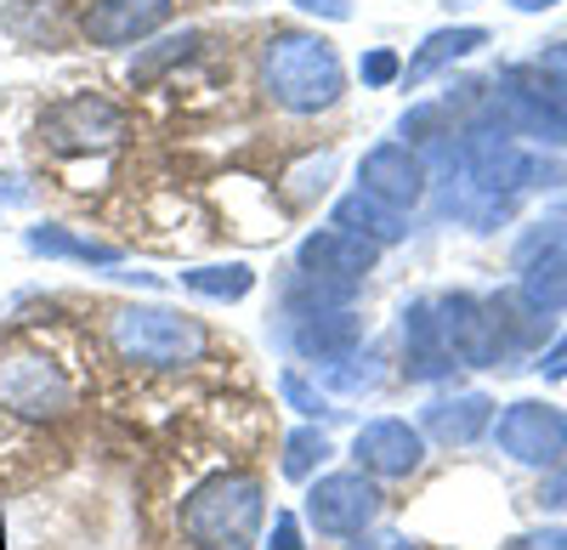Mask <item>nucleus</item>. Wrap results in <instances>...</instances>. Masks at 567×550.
Masks as SVG:
<instances>
[{
    "label": "nucleus",
    "mask_w": 567,
    "mask_h": 550,
    "mask_svg": "<svg viewBox=\"0 0 567 550\" xmlns=\"http://www.w3.org/2000/svg\"><path fill=\"white\" fill-rule=\"evenodd\" d=\"M329 176H336V154H318V159L296 165L284 181H290V194H296V199H312V194H323V188H329Z\"/></svg>",
    "instance_id": "4be33fe9"
},
{
    "label": "nucleus",
    "mask_w": 567,
    "mask_h": 550,
    "mask_svg": "<svg viewBox=\"0 0 567 550\" xmlns=\"http://www.w3.org/2000/svg\"><path fill=\"white\" fill-rule=\"evenodd\" d=\"M523 290H528V301H534L539 312H556V307L567 301V250H545V261L528 267Z\"/></svg>",
    "instance_id": "aec40b11"
},
{
    "label": "nucleus",
    "mask_w": 567,
    "mask_h": 550,
    "mask_svg": "<svg viewBox=\"0 0 567 550\" xmlns=\"http://www.w3.org/2000/svg\"><path fill=\"white\" fill-rule=\"evenodd\" d=\"M40 131L58 154H109L125 136V114H120V103L97 97V91H74V97L45 108Z\"/></svg>",
    "instance_id": "423d86ee"
},
{
    "label": "nucleus",
    "mask_w": 567,
    "mask_h": 550,
    "mask_svg": "<svg viewBox=\"0 0 567 550\" xmlns=\"http://www.w3.org/2000/svg\"><path fill=\"white\" fill-rule=\"evenodd\" d=\"M358 74H363V85H392L403 74V63H398V52H386V45H381V52H369L358 63Z\"/></svg>",
    "instance_id": "b1692460"
},
{
    "label": "nucleus",
    "mask_w": 567,
    "mask_h": 550,
    "mask_svg": "<svg viewBox=\"0 0 567 550\" xmlns=\"http://www.w3.org/2000/svg\"><path fill=\"white\" fill-rule=\"evenodd\" d=\"M301 12H312V18H329V23H347L352 18V0H296Z\"/></svg>",
    "instance_id": "a878e982"
},
{
    "label": "nucleus",
    "mask_w": 567,
    "mask_h": 550,
    "mask_svg": "<svg viewBox=\"0 0 567 550\" xmlns=\"http://www.w3.org/2000/svg\"><path fill=\"white\" fill-rule=\"evenodd\" d=\"M109 341L120 363H136V370H187L210 352V330L176 307H120L109 318Z\"/></svg>",
    "instance_id": "7ed1b4c3"
},
{
    "label": "nucleus",
    "mask_w": 567,
    "mask_h": 550,
    "mask_svg": "<svg viewBox=\"0 0 567 550\" xmlns=\"http://www.w3.org/2000/svg\"><path fill=\"white\" fill-rule=\"evenodd\" d=\"M261 522H267V499L250 471H216L182 506V533L199 550H250Z\"/></svg>",
    "instance_id": "f03ea898"
},
{
    "label": "nucleus",
    "mask_w": 567,
    "mask_h": 550,
    "mask_svg": "<svg viewBox=\"0 0 567 550\" xmlns=\"http://www.w3.org/2000/svg\"><path fill=\"white\" fill-rule=\"evenodd\" d=\"M290 318H296L290 341H296V352L312 357V363H341V357H352V346L363 341V318L347 312V307H318V312H290Z\"/></svg>",
    "instance_id": "f8f14e48"
},
{
    "label": "nucleus",
    "mask_w": 567,
    "mask_h": 550,
    "mask_svg": "<svg viewBox=\"0 0 567 550\" xmlns=\"http://www.w3.org/2000/svg\"><path fill=\"white\" fill-rule=\"evenodd\" d=\"M329 454H336V448H329L323 432H312V426L290 432V443H284V477H290V482H312Z\"/></svg>",
    "instance_id": "412c9836"
},
{
    "label": "nucleus",
    "mask_w": 567,
    "mask_h": 550,
    "mask_svg": "<svg viewBox=\"0 0 567 550\" xmlns=\"http://www.w3.org/2000/svg\"><path fill=\"white\" fill-rule=\"evenodd\" d=\"M494 437H499V448L511 454V460L545 466V460H561L567 454V415L561 408H545V403H516Z\"/></svg>",
    "instance_id": "9d476101"
},
{
    "label": "nucleus",
    "mask_w": 567,
    "mask_h": 550,
    "mask_svg": "<svg viewBox=\"0 0 567 550\" xmlns=\"http://www.w3.org/2000/svg\"><path fill=\"white\" fill-rule=\"evenodd\" d=\"M261 91L284 114H323V108H336L341 91H347L341 52L323 34L284 29V34H272L261 45Z\"/></svg>",
    "instance_id": "f257e3e1"
},
{
    "label": "nucleus",
    "mask_w": 567,
    "mask_h": 550,
    "mask_svg": "<svg viewBox=\"0 0 567 550\" xmlns=\"http://www.w3.org/2000/svg\"><path fill=\"white\" fill-rule=\"evenodd\" d=\"M23 245H29L34 256H69V261H97V267H114V261H120V250H114V245L74 239L69 227H29Z\"/></svg>",
    "instance_id": "a211bd4d"
},
{
    "label": "nucleus",
    "mask_w": 567,
    "mask_h": 550,
    "mask_svg": "<svg viewBox=\"0 0 567 550\" xmlns=\"http://www.w3.org/2000/svg\"><path fill=\"white\" fill-rule=\"evenodd\" d=\"M278 392H284V403H290L296 415H307V421H318V415H336V408H323V397H318V392H312L296 370H284V375H278Z\"/></svg>",
    "instance_id": "5701e85b"
},
{
    "label": "nucleus",
    "mask_w": 567,
    "mask_h": 550,
    "mask_svg": "<svg viewBox=\"0 0 567 550\" xmlns=\"http://www.w3.org/2000/svg\"><path fill=\"white\" fill-rule=\"evenodd\" d=\"M176 0H91L80 12V34L85 45H103V52H120V45H136L171 23Z\"/></svg>",
    "instance_id": "0eeeda50"
},
{
    "label": "nucleus",
    "mask_w": 567,
    "mask_h": 550,
    "mask_svg": "<svg viewBox=\"0 0 567 550\" xmlns=\"http://www.w3.org/2000/svg\"><path fill=\"white\" fill-rule=\"evenodd\" d=\"M511 550H567V533H528V539H516Z\"/></svg>",
    "instance_id": "bb28decb"
},
{
    "label": "nucleus",
    "mask_w": 567,
    "mask_h": 550,
    "mask_svg": "<svg viewBox=\"0 0 567 550\" xmlns=\"http://www.w3.org/2000/svg\"><path fill=\"white\" fill-rule=\"evenodd\" d=\"M363 550H414L409 539H381V544H363Z\"/></svg>",
    "instance_id": "c85d7f7f"
},
{
    "label": "nucleus",
    "mask_w": 567,
    "mask_h": 550,
    "mask_svg": "<svg viewBox=\"0 0 567 550\" xmlns=\"http://www.w3.org/2000/svg\"><path fill=\"white\" fill-rule=\"evenodd\" d=\"M358 188L369 199H381L392 210H409L425 199V165L409 143H381V148H369L363 165H358Z\"/></svg>",
    "instance_id": "1a4fd4ad"
},
{
    "label": "nucleus",
    "mask_w": 567,
    "mask_h": 550,
    "mask_svg": "<svg viewBox=\"0 0 567 550\" xmlns=\"http://www.w3.org/2000/svg\"><path fill=\"white\" fill-rule=\"evenodd\" d=\"M194 52H199V29H182V34H165V40H154L148 52H142V58L131 63V85H154L165 69L187 63Z\"/></svg>",
    "instance_id": "6ab92c4d"
},
{
    "label": "nucleus",
    "mask_w": 567,
    "mask_h": 550,
    "mask_svg": "<svg viewBox=\"0 0 567 550\" xmlns=\"http://www.w3.org/2000/svg\"><path fill=\"white\" fill-rule=\"evenodd\" d=\"M477 45H488V29H477V23H460V29H437V34H425V40H420V52L403 63V80H409V85L432 80L437 69H449V63L471 58Z\"/></svg>",
    "instance_id": "4468645a"
},
{
    "label": "nucleus",
    "mask_w": 567,
    "mask_h": 550,
    "mask_svg": "<svg viewBox=\"0 0 567 550\" xmlns=\"http://www.w3.org/2000/svg\"><path fill=\"white\" fill-rule=\"evenodd\" d=\"M374 517H381V488L369 471H329L312 477L307 488V522L323 539H358Z\"/></svg>",
    "instance_id": "39448f33"
},
{
    "label": "nucleus",
    "mask_w": 567,
    "mask_h": 550,
    "mask_svg": "<svg viewBox=\"0 0 567 550\" xmlns=\"http://www.w3.org/2000/svg\"><path fill=\"white\" fill-rule=\"evenodd\" d=\"M352 460H358V471H369V477H409L420 460H425V443H420V432L409 426V421H369V426H358V437H352Z\"/></svg>",
    "instance_id": "9b49d317"
},
{
    "label": "nucleus",
    "mask_w": 567,
    "mask_h": 550,
    "mask_svg": "<svg viewBox=\"0 0 567 550\" xmlns=\"http://www.w3.org/2000/svg\"><path fill=\"white\" fill-rule=\"evenodd\" d=\"M0 408L34 426L63 421L74 408V381L52 352L12 346V352H0Z\"/></svg>",
    "instance_id": "20e7f679"
},
{
    "label": "nucleus",
    "mask_w": 567,
    "mask_h": 550,
    "mask_svg": "<svg viewBox=\"0 0 567 550\" xmlns=\"http://www.w3.org/2000/svg\"><path fill=\"white\" fill-rule=\"evenodd\" d=\"M516 12H545V7H556V0H511Z\"/></svg>",
    "instance_id": "cd10ccee"
},
{
    "label": "nucleus",
    "mask_w": 567,
    "mask_h": 550,
    "mask_svg": "<svg viewBox=\"0 0 567 550\" xmlns=\"http://www.w3.org/2000/svg\"><path fill=\"white\" fill-rule=\"evenodd\" d=\"M267 550H307V544H301V528H296L290 511H278V517H272V539H267Z\"/></svg>",
    "instance_id": "393cba45"
},
{
    "label": "nucleus",
    "mask_w": 567,
    "mask_h": 550,
    "mask_svg": "<svg viewBox=\"0 0 567 550\" xmlns=\"http://www.w3.org/2000/svg\"><path fill=\"white\" fill-rule=\"evenodd\" d=\"M374 256H381V245H369L358 234H347V227H318V234L301 239L296 250V272H307V279H329V284H363V272L374 267Z\"/></svg>",
    "instance_id": "6e6552de"
},
{
    "label": "nucleus",
    "mask_w": 567,
    "mask_h": 550,
    "mask_svg": "<svg viewBox=\"0 0 567 550\" xmlns=\"http://www.w3.org/2000/svg\"><path fill=\"white\" fill-rule=\"evenodd\" d=\"M0 29L18 45H45V52H52V45L69 40V0H7Z\"/></svg>",
    "instance_id": "ddd939ff"
},
{
    "label": "nucleus",
    "mask_w": 567,
    "mask_h": 550,
    "mask_svg": "<svg viewBox=\"0 0 567 550\" xmlns=\"http://www.w3.org/2000/svg\"><path fill=\"white\" fill-rule=\"evenodd\" d=\"M336 227H347V234H358V239H369V245H398V239H403L398 210L381 205V199H369L363 188L336 205Z\"/></svg>",
    "instance_id": "2eb2a0df"
},
{
    "label": "nucleus",
    "mask_w": 567,
    "mask_h": 550,
    "mask_svg": "<svg viewBox=\"0 0 567 550\" xmlns=\"http://www.w3.org/2000/svg\"><path fill=\"white\" fill-rule=\"evenodd\" d=\"M488 397H460V403H432L425 408V432L443 437V443H471L488 426Z\"/></svg>",
    "instance_id": "dca6fc26"
},
{
    "label": "nucleus",
    "mask_w": 567,
    "mask_h": 550,
    "mask_svg": "<svg viewBox=\"0 0 567 550\" xmlns=\"http://www.w3.org/2000/svg\"><path fill=\"white\" fill-rule=\"evenodd\" d=\"M182 284L205 295V301H245L256 290V272L250 261H227V267H194V272H182Z\"/></svg>",
    "instance_id": "f3484780"
}]
</instances>
